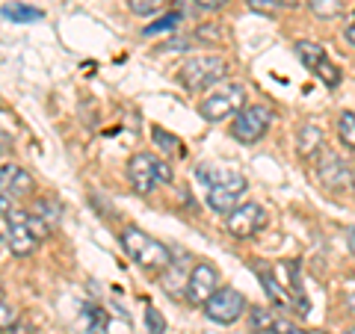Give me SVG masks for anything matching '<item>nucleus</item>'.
Wrapping results in <instances>:
<instances>
[{"label":"nucleus","mask_w":355,"mask_h":334,"mask_svg":"<svg viewBox=\"0 0 355 334\" xmlns=\"http://www.w3.org/2000/svg\"><path fill=\"white\" fill-rule=\"evenodd\" d=\"M287 334H311V331H305V328H296V326H293V328L287 331Z\"/></svg>","instance_id":"obj_33"},{"label":"nucleus","mask_w":355,"mask_h":334,"mask_svg":"<svg viewBox=\"0 0 355 334\" xmlns=\"http://www.w3.org/2000/svg\"><path fill=\"white\" fill-rule=\"evenodd\" d=\"M0 326H3V331H12L15 328V308L6 302H0Z\"/></svg>","instance_id":"obj_28"},{"label":"nucleus","mask_w":355,"mask_h":334,"mask_svg":"<svg viewBox=\"0 0 355 334\" xmlns=\"http://www.w3.org/2000/svg\"><path fill=\"white\" fill-rule=\"evenodd\" d=\"M317 177L326 189H331V193H343V189L355 186V172L338 157V154H323V157H320Z\"/></svg>","instance_id":"obj_11"},{"label":"nucleus","mask_w":355,"mask_h":334,"mask_svg":"<svg viewBox=\"0 0 355 334\" xmlns=\"http://www.w3.org/2000/svg\"><path fill=\"white\" fill-rule=\"evenodd\" d=\"M151 139H154V146H157V151L166 154V157H181L184 154V142L166 128H151Z\"/></svg>","instance_id":"obj_16"},{"label":"nucleus","mask_w":355,"mask_h":334,"mask_svg":"<svg viewBox=\"0 0 355 334\" xmlns=\"http://www.w3.org/2000/svg\"><path fill=\"white\" fill-rule=\"evenodd\" d=\"M121 246H125L128 258L148 272H166L172 266V249L166 243L154 240L148 231L142 228H128L121 234Z\"/></svg>","instance_id":"obj_2"},{"label":"nucleus","mask_w":355,"mask_h":334,"mask_svg":"<svg viewBox=\"0 0 355 334\" xmlns=\"http://www.w3.org/2000/svg\"><path fill=\"white\" fill-rule=\"evenodd\" d=\"M246 109V89L240 83H228L210 92L202 104H198V116H202L207 125H219L225 118H234L237 113Z\"/></svg>","instance_id":"obj_5"},{"label":"nucleus","mask_w":355,"mask_h":334,"mask_svg":"<svg viewBox=\"0 0 355 334\" xmlns=\"http://www.w3.org/2000/svg\"><path fill=\"white\" fill-rule=\"evenodd\" d=\"M311 334H329V331H311Z\"/></svg>","instance_id":"obj_35"},{"label":"nucleus","mask_w":355,"mask_h":334,"mask_svg":"<svg viewBox=\"0 0 355 334\" xmlns=\"http://www.w3.org/2000/svg\"><path fill=\"white\" fill-rule=\"evenodd\" d=\"M219 290V272L214 263H196L190 275H187V284H184V296L190 305H207L210 296H214Z\"/></svg>","instance_id":"obj_9"},{"label":"nucleus","mask_w":355,"mask_h":334,"mask_svg":"<svg viewBox=\"0 0 355 334\" xmlns=\"http://www.w3.org/2000/svg\"><path fill=\"white\" fill-rule=\"evenodd\" d=\"M338 139L347 151H355V113H349V109H343L338 116Z\"/></svg>","instance_id":"obj_19"},{"label":"nucleus","mask_w":355,"mask_h":334,"mask_svg":"<svg viewBox=\"0 0 355 334\" xmlns=\"http://www.w3.org/2000/svg\"><path fill=\"white\" fill-rule=\"evenodd\" d=\"M314 74H317V77H320V80H323V83H326L329 89H335V86H338V83L343 80V74H340V69H338V65H335V62H331V60H326V62H323V65H320V69H317Z\"/></svg>","instance_id":"obj_25"},{"label":"nucleus","mask_w":355,"mask_h":334,"mask_svg":"<svg viewBox=\"0 0 355 334\" xmlns=\"http://www.w3.org/2000/svg\"><path fill=\"white\" fill-rule=\"evenodd\" d=\"M0 231H3V243L6 249L15 254V258H27V254L36 252V234L30 228V213L24 210H12L0 222Z\"/></svg>","instance_id":"obj_6"},{"label":"nucleus","mask_w":355,"mask_h":334,"mask_svg":"<svg viewBox=\"0 0 355 334\" xmlns=\"http://www.w3.org/2000/svg\"><path fill=\"white\" fill-rule=\"evenodd\" d=\"M343 237H347V246H349V252H355V225H349L347 231H343Z\"/></svg>","instance_id":"obj_30"},{"label":"nucleus","mask_w":355,"mask_h":334,"mask_svg":"<svg viewBox=\"0 0 355 334\" xmlns=\"http://www.w3.org/2000/svg\"><path fill=\"white\" fill-rule=\"evenodd\" d=\"M272 113L266 107H258L252 104L246 107L243 113L234 116V121H231V137H234L237 142H243V146H254V142H261L266 137V130L272 128Z\"/></svg>","instance_id":"obj_7"},{"label":"nucleus","mask_w":355,"mask_h":334,"mask_svg":"<svg viewBox=\"0 0 355 334\" xmlns=\"http://www.w3.org/2000/svg\"><path fill=\"white\" fill-rule=\"evenodd\" d=\"M128 9H130L133 15L151 18V15H160L163 12V0H128Z\"/></svg>","instance_id":"obj_23"},{"label":"nucleus","mask_w":355,"mask_h":334,"mask_svg":"<svg viewBox=\"0 0 355 334\" xmlns=\"http://www.w3.org/2000/svg\"><path fill=\"white\" fill-rule=\"evenodd\" d=\"M347 334H355V328H349V331H347Z\"/></svg>","instance_id":"obj_36"},{"label":"nucleus","mask_w":355,"mask_h":334,"mask_svg":"<svg viewBox=\"0 0 355 334\" xmlns=\"http://www.w3.org/2000/svg\"><path fill=\"white\" fill-rule=\"evenodd\" d=\"M320 148H323V128L317 121H305L296 130V154L299 157H314Z\"/></svg>","instance_id":"obj_14"},{"label":"nucleus","mask_w":355,"mask_h":334,"mask_svg":"<svg viewBox=\"0 0 355 334\" xmlns=\"http://www.w3.org/2000/svg\"><path fill=\"white\" fill-rule=\"evenodd\" d=\"M349 308H352V310H355V293H352V296H349Z\"/></svg>","instance_id":"obj_34"},{"label":"nucleus","mask_w":355,"mask_h":334,"mask_svg":"<svg viewBox=\"0 0 355 334\" xmlns=\"http://www.w3.org/2000/svg\"><path fill=\"white\" fill-rule=\"evenodd\" d=\"M178 24H181V12H169V15H163V18H157L154 24H148L146 30H142V36H160V33H172Z\"/></svg>","instance_id":"obj_22"},{"label":"nucleus","mask_w":355,"mask_h":334,"mask_svg":"<svg viewBox=\"0 0 355 334\" xmlns=\"http://www.w3.org/2000/svg\"><path fill=\"white\" fill-rule=\"evenodd\" d=\"M246 6L254 9V12H261V15H272L275 9L282 6V0H246Z\"/></svg>","instance_id":"obj_27"},{"label":"nucleus","mask_w":355,"mask_h":334,"mask_svg":"<svg viewBox=\"0 0 355 334\" xmlns=\"http://www.w3.org/2000/svg\"><path fill=\"white\" fill-rule=\"evenodd\" d=\"M128 181L139 195H148L160 184H172L175 172H172L169 163H163V160L154 157V154L142 151V154H133L130 163H128Z\"/></svg>","instance_id":"obj_3"},{"label":"nucleus","mask_w":355,"mask_h":334,"mask_svg":"<svg viewBox=\"0 0 355 334\" xmlns=\"http://www.w3.org/2000/svg\"><path fill=\"white\" fill-rule=\"evenodd\" d=\"M246 310H249V302L240 290H234V287H219V290L210 296V302L205 305V317L219 322V326H231V322H237Z\"/></svg>","instance_id":"obj_8"},{"label":"nucleus","mask_w":355,"mask_h":334,"mask_svg":"<svg viewBox=\"0 0 355 334\" xmlns=\"http://www.w3.org/2000/svg\"><path fill=\"white\" fill-rule=\"evenodd\" d=\"M343 0H308V9L314 12L317 18H338L343 12Z\"/></svg>","instance_id":"obj_21"},{"label":"nucleus","mask_w":355,"mask_h":334,"mask_svg":"<svg viewBox=\"0 0 355 334\" xmlns=\"http://www.w3.org/2000/svg\"><path fill=\"white\" fill-rule=\"evenodd\" d=\"M279 326V317L270 308H249V328L254 334H272Z\"/></svg>","instance_id":"obj_17"},{"label":"nucleus","mask_w":355,"mask_h":334,"mask_svg":"<svg viewBox=\"0 0 355 334\" xmlns=\"http://www.w3.org/2000/svg\"><path fill=\"white\" fill-rule=\"evenodd\" d=\"M225 74H228L225 60L202 53V57H190L178 69V80H181L184 89H190V92H202V89H210L219 80H225Z\"/></svg>","instance_id":"obj_4"},{"label":"nucleus","mask_w":355,"mask_h":334,"mask_svg":"<svg viewBox=\"0 0 355 334\" xmlns=\"http://www.w3.org/2000/svg\"><path fill=\"white\" fill-rule=\"evenodd\" d=\"M254 275H258V281H261V287H263V293L270 296V302L279 308V310H291V308L296 305V302H293V296L287 293V287H282V281H279V270L258 263V266H254Z\"/></svg>","instance_id":"obj_12"},{"label":"nucleus","mask_w":355,"mask_h":334,"mask_svg":"<svg viewBox=\"0 0 355 334\" xmlns=\"http://www.w3.org/2000/svg\"><path fill=\"white\" fill-rule=\"evenodd\" d=\"M282 6L284 9H302V6H308V0H282Z\"/></svg>","instance_id":"obj_31"},{"label":"nucleus","mask_w":355,"mask_h":334,"mask_svg":"<svg viewBox=\"0 0 355 334\" xmlns=\"http://www.w3.org/2000/svg\"><path fill=\"white\" fill-rule=\"evenodd\" d=\"M293 51H296V57H299V62L305 65L308 71H317L320 65H323L329 57H326V48L323 44H317V42H296L293 44Z\"/></svg>","instance_id":"obj_15"},{"label":"nucleus","mask_w":355,"mask_h":334,"mask_svg":"<svg viewBox=\"0 0 355 334\" xmlns=\"http://www.w3.org/2000/svg\"><path fill=\"white\" fill-rule=\"evenodd\" d=\"M146 326H148V334H163L166 331V319L160 310H154L151 305L146 308Z\"/></svg>","instance_id":"obj_26"},{"label":"nucleus","mask_w":355,"mask_h":334,"mask_svg":"<svg viewBox=\"0 0 355 334\" xmlns=\"http://www.w3.org/2000/svg\"><path fill=\"white\" fill-rule=\"evenodd\" d=\"M3 18L12 24H30V21H42V12L27 3H3Z\"/></svg>","instance_id":"obj_18"},{"label":"nucleus","mask_w":355,"mask_h":334,"mask_svg":"<svg viewBox=\"0 0 355 334\" xmlns=\"http://www.w3.org/2000/svg\"><path fill=\"white\" fill-rule=\"evenodd\" d=\"M33 213L42 216L44 222H48V225H57L62 210H60V204H57V202H51V198H39V202H36V210H33Z\"/></svg>","instance_id":"obj_24"},{"label":"nucleus","mask_w":355,"mask_h":334,"mask_svg":"<svg viewBox=\"0 0 355 334\" xmlns=\"http://www.w3.org/2000/svg\"><path fill=\"white\" fill-rule=\"evenodd\" d=\"M83 319H86V326L92 334H107V310L101 308H95V305H83Z\"/></svg>","instance_id":"obj_20"},{"label":"nucleus","mask_w":355,"mask_h":334,"mask_svg":"<svg viewBox=\"0 0 355 334\" xmlns=\"http://www.w3.org/2000/svg\"><path fill=\"white\" fill-rule=\"evenodd\" d=\"M263 225H266V213H263V207L254 204V202H243L234 213H228V219H225L228 234L231 237H237V240L254 237Z\"/></svg>","instance_id":"obj_10"},{"label":"nucleus","mask_w":355,"mask_h":334,"mask_svg":"<svg viewBox=\"0 0 355 334\" xmlns=\"http://www.w3.org/2000/svg\"><path fill=\"white\" fill-rule=\"evenodd\" d=\"M196 181L205 184L207 204H210V210H216L219 216L234 213L240 207L243 193H246V186H249V181L237 169H231V166H210V163L196 166Z\"/></svg>","instance_id":"obj_1"},{"label":"nucleus","mask_w":355,"mask_h":334,"mask_svg":"<svg viewBox=\"0 0 355 334\" xmlns=\"http://www.w3.org/2000/svg\"><path fill=\"white\" fill-rule=\"evenodd\" d=\"M225 3H228V0H196L198 9H210V12H214V9H222Z\"/></svg>","instance_id":"obj_29"},{"label":"nucleus","mask_w":355,"mask_h":334,"mask_svg":"<svg viewBox=\"0 0 355 334\" xmlns=\"http://www.w3.org/2000/svg\"><path fill=\"white\" fill-rule=\"evenodd\" d=\"M347 39H349V42H352V44H355V21H352V24H349V27H347Z\"/></svg>","instance_id":"obj_32"},{"label":"nucleus","mask_w":355,"mask_h":334,"mask_svg":"<svg viewBox=\"0 0 355 334\" xmlns=\"http://www.w3.org/2000/svg\"><path fill=\"white\" fill-rule=\"evenodd\" d=\"M0 189H3V195H30L36 189V181L30 177L27 169L3 163V169H0Z\"/></svg>","instance_id":"obj_13"}]
</instances>
